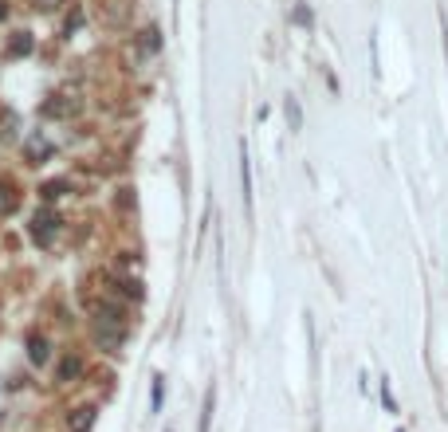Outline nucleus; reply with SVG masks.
Instances as JSON below:
<instances>
[{
	"instance_id": "obj_3",
	"label": "nucleus",
	"mask_w": 448,
	"mask_h": 432,
	"mask_svg": "<svg viewBox=\"0 0 448 432\" xmlns=\"http://www.w3.org/2000/svg\"><path fill=\"white\" fill-rule=\"evenodd\" d=\"M28 354H32V361H36V366H44V361H48V338L32 334V338H28Z\"/></svg>"
},
{
	"instance_id": "obj_1",
	"label": "nucleus",
	"mask_w": 448,
	"mask_h": 432,
	"mask_svg": "<svg viewBox=\"0 0 448 432\" xmlns=\"http://www.w3.org/2000/svg\"><path fill=\"white\" fill-rule=\"evenodd\" d=\"M55 232H60V220H55V216H51L48 208H44V213H39L36 220H32V236H36V244H44V248H48Z\"/></svg>"
},
{
	"instance_id": "obj_6",
	"label": "nucleus",
	"mask_w": 448,
	"mask_h": 432,
	"mask_svg": "<svg viewBox=\"0 0 448 432\" xmlns=\"http://www.w3.org/2000/svg\"><path fill=\"white\" fill-rule=\"evenodd\" d=\"M12 208H16L12 185H8V181H0V213H12Z\"/></svg>"
},
{
	"instance_id": "obj_7",
	"label": "nucleus",
	"mask_w": 448,
	"mask_h": 432,
	"mask_svg": "<svg viewBox=\"0 0 448 432\" xmlns=\"http://www.w3.org/2000/svg\"><path fill=\"white\" fill-rule=\"evenodd\" d=\"M28 154H32V161H44V157H48V142H44V138H32V142H28Z\"/></svg>"
},
{
	"instance_id": "obj_8",
	"label": "nucleus",
	"mask_w": 448,
	"mask_h": 432,
	"mask_svg": "<svg viewBox=\"0 0 448 432\" xmlns=\"http://www.w3.org/2000/svg\"><path fill=\"white\" fill-rule=\"evenodd\" d=\"M142 51H158V32H154V28L142 32Z\"/></svg>"
},
{
	"instance_id": "obj_4",
	"label": "nucleus",
	"mask_w": 448,
	"mask_h": 432,
	"mask_svg": "<svg viewBox=\"0 0 448 432\" xmlns=\"http://www.w3.org/2000/svg\"><path fill=\"white\" fill-rule=\"evenodd\" d=\"M79 373H83V361L75 358V354H71V358H63V361H60V381H75Z\"/></svg>"
},
{
	"instance_id": "obj_5",
	"label": "nucleus",
	"mask_w": 448,
	"mask_h": 432,
	"mask_svg": "<svg viewBox=\"0 0 448 432\" xmlns=\"http://www.w3.org/2000/svg\"><path fill=\"white\" fill-rule=\"evenodd\" d=\"M28 51H32V36L28 32H16L12 44H8V55H28Z\"/></svg>"
},
{
	"instance_id": "obj_10",
	"label": "nucleus",
	"mask_w": 448,
	"mask_h": 432,
	"mask_svg": "<svg viewBox=\"0 0 448 432\" xmlns=\"http://www.w3.org/2000/svg\"><path fill=\"white\" fill-rule=\"evenodd\" d=\"M4 16H8V4H4V0H0V20H4Z\"/></svg>"
},
{
	"instance_id": "obj_2",
	"label": "nucleus",
	"mask_w": 448,
	"mask_h": 432,
	"mask_svg": "<svg viewBox=\"0 0 448 432\" xmlns=\"http://www.w3.org/2000/svg\"><path fill=\"white\" fill-rule=\"evenodd\" d=\"M91 424H95V405L71 408V417H67V429L71 432H91Z\"/></svg>"
},
{
	"instance_id": "obj_9",
	"label": "nucleus",
	"mask_w": 448,
	"mask_h": 432,
	"mask_svg": "<svg viewBox=\"0 0 448 432\" xmlns=\"http://www.w3.org/2000/svg\"><path fill=\"white\" fill-rule=\"evenodd\" d=\"M63 189H67V185H63V181H51V185H44V197H48V201H51V197H60Z\"/></svg>"
}]
</instances>
